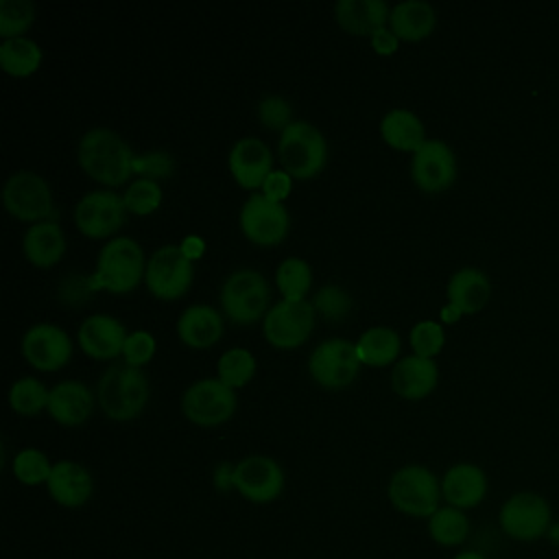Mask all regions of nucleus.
<instances>
[{"instance_id": "nucleus-37", "label": "nucleus", "mask_w": 559, "mask_h": 559, "mask_svg": "<svg viewBox=\"0 0 559 559\" xmlns=\"http://www.w3.org/2000/svg\"><path fill=\"white\" fill-rule=\"evenodd\" d=\"M37 9L31 0H0V37L15 39L35 24Z\"/></svg>"}, {"instance_id": "nucleus-30", "label": "nucleus", "mask_w": 559, "mask_h": 559, "mask_svg": "<svg viewBox=\"0 0 559 559\" xmlns=\"http://www.w3.org/2000/svg\"><path fill=\"white\" fill-rule=\"evenodd\" d=\"M358 358L365 367H389L400 360L402 338L400 334L389 325H371L367 328L356 341Z\"/></svg>"}, {"instance_id": "nucleus-11", "label": "nucleus", "mask_w": 559, "mask_h": 559, "mask_svg": "<svg viewBox=\"0 0 559 559\" xmlns=\"http://www.w3.org/2000/svg\"><path fill=\"white\" fill-rule=\"evenodd\" d=\"M194 282V262H190L179 245L155 249L146 262L144 286L159 301H177L188 295Z\"/></svg>"}, {"instance_id": "nucleus-7", "label": "nucleus", "mask_w": 559, "mask_h": 559, "mask_svg": "<svg viewBox=\"0 0 559 559\" xmlns=\"http://www.w3.org/2000/svg\"><path fill=\"white\" fill-rule=\"evenodd\" d=\"M498 526L513 542H539L552 528V507L537 491H515L500 504Z\"/></svg>"}, {"instance_id": "nucleus-29", "label": "nucleus", "mask_w": 559, "mask_h": 559, "mask_svg": "<svg viewBox=\"0 0 559 559\" xmlns=\"http://www.w3.org/2000/svg\"><path fill=\"white\" fill-rule=\"evenodd\" d=\"M389 28L400 41H424L437 28V11L424 0H404L391 7Z\"/></svg>"}, {"instance_id": "nucleus-6", "label": "nucleus", "mask_w": 559, "mask_h": 559, "mask_svg": "<svg viewBox=\"0 0 559 559\" xmlns=\"http://www.w3.org/2000/svg\"><path fill=\"white\" fill-rule=\"evenodd\" d=\"M221 312L236 325H251L266 317L271 304V286L255 269L231 271L218 293Z\"/></svg>"}, {"instance_id": "nucleus-25", "label": "nucleus", "mask_w": 559, "mask_h": 559, "mask_svg": "<svg viewBox=\"0 0 559 559\" xmlns=\"http://www.w3.org/2000/svg\"><path fill=\"white\" fill-rule=\"evenodd\" d=\"M66 234L57 221H41L28 225L22 236V253L35 269H52L66 255Z\"/></svg>"}, {"instance_id": "nucleus-47", "label": "nucleus", "mask_w": 559, "mask_h": 559, "mask_svg": "<svg viewBox=\"0 0 559 559\" xmlns=\"http://www.w3.org/2000/svg\"><path fill=\"white\" fill-rule=\"evenodd\" d=\"M234 469H236V463H231V461H221L212 469V485L218 493L236 491L234 489Z\"/></svg>"}, {"instance_id": "nucleus-1", "label": "nucleus", "mask_w": 559, "mask_h": 559, "mask_svg": "<svg viewBox=\"0 0 559 559\" xmlns=\"http://www.w3.org/2000/svg\"><path fill=\"white\" fill-rule=\"evenodd\" d=\"M138 153L114 129L94 127L79 138L76 162L81 170L103 188H118L131 181Z\"/></svg>"}, {"instance_id": "nucleus-12", "label": "nucleus", "mask_w": 559, "mask_h": 559, "mask_svg": "<svg viewBox=\"0 0 559 559\" xmlns=\"http://www.w3.org/2000/svg\"><path fill=\"white\" fill-rule=\"evenodd\" d=\"M317 323V312L312 301H288L280 299L273 304L262 319V334L266 343L275 349H297L301 347Z\"/></svg>"}, {"instance_id": "nucleus-27", "label": "nucleus", "mask_w": 559, "mask_h": 559, "mask_svg": "<svg viewBox=\"0 0 559 559\" xmlns=\"http://www.w3.org/2000/svg\"><path fill=\"white\" fill-rule=\"evenodd\" d=\"M445 297L448 304L461 310V314H476L489 304L491 282L480 269L463 266L450 275Z\"/></svg>"}, {"instance_id": "nucleus-43", "label": "nucleus", "mask_w": 559, "mask_h": 559, "mask_svg": "<svg viewBox=\"0 0 559 559\" xmlns=\"http://www.w3.org/2000/svg\"><path fill=\"white\" fill-rule=\"evenodd\" d=\"M155 354H157V338L148 330H133L127 334V341L122 347V362L142 369L155 358Z\"/></svg>"}, {"instance_id": "nucleus-4", "label": "nucleus", "mask_w": 559, "mask_h": 559, "mask_svg": "<svg viewBox=\"0 0 559 559\" xmlns=\"http://www.w3.org/2000/svg\"><path fill=\"white\" fill-rule=\"evenodd\" d=\"M386 498L397 513L413 520H428L443 504L441 476L428 465L406 463L389 476Z\"/></svg>"}, {"instance_id": "nucleus-46", "label": "nucleus", "mask_w": 559, "mask_h": 559, "mask_svg": "<svg viewBox=\"0 0 559 559\" xmlns=\"http://www.w3.org/2000/svg\"><path fill=\"white\" fill-rule=\"evenodd\" d=\"M369 44H371V48L376 50V55H380V57H391V55L397 52V48H400L402 41L395 37V33H393L389 26H384V28L376 31V33L369 37Z\"/></svg>"}, {"instance_id": "nucleus-38", "label": "nucleus", "mask_w": 559, "mask_h": 559, "mask_svg": "<svg viewBox=\"0 0 559 559\" xmlns=\"http://www.w3.org/2000/svg\"><path fill=\"white\" fill-rule=\"evenodd\" d=\"M162 186L157 181H151V179H131L122 192V201H124V207L129 214H135V216H148L153 212L159 210L162 205Z\"/></svg>"}, {"instance_id": "nucleus-50", "label": "nucleus", "mask_w": 559, "mask_h": 559, "mask_svg": "<svg viewBox=\"0 0 559 559\" xmlns=\"http://www.w3.org/2000/svg\"><path fill=\"white\" fill-rule=\"evenodd\" d=\"M450 559H487V557L476 548H463V550H456Z\"/></svg>"}, {"instance_id": "nucleus-41", "label": "nucleus", "mask_w": 559, "mask_h": 559, "mask_svg": "<svg viewBox=\"0 0 559 559\" xmlns=\"http://www.w3.org/2000/svg\"><path fill=\"white\" fill-rule=\"evenodd\" d=\"M255 116L264 129L277 131V133H282L286 127H290L295 122V111H293L290 100L280 94L262 96L255 105Z\"/></svg>"}, {"instance_id": "nucleus-20", "label": "nucleus", "mask_w": 559, "mask_h": 559, "mask_svg": "<svg viewBox=\"0 0 559 559\" xmlns=\"http://www.w3.org/2000/svg\"><path fill=\"white\" fill-rule=\"evenodd\" d=\"M46 491L55 504L63 509H81L94 496L92 472L79 461H55L50 478L46 483Z\"/></svg>"}, {"instance_id": "nucleus-45", "label": "nucleus", "mask_w": 559, "mask_h": 559, "mask_svg": "<svg viewBox=\"0 0 559 559\" xmlns=\"http://www.w3.org/2000/svg\"><path fill=\"white\" fill-rule=\"evenodd\" d=\"M293 177L286 173V170H282V168H275L269 177H266V181L262 183V194L269 199V201H275V203H284L286 199H288V194H290V190H293Z\"/></svg>"}, {"instance_id": "nucleus-28", "label": "nucleus", "mask_w": 559, "mask_h": 559, "mask_svg": "<svg viewBox=\"0 0 559 559\" xmlns=\"http://www.w3.org/2000/svg\"><path fill=\"white\" fill-rule=\"evenodd\" d=\"M380 138L386 146H391L393 151L400 153H417L424 144H426V127L421 122V118L411 111V109H389L382 118H380Z\"/></svg>"}, {"instance_id": "nucleus-21", "label": "nucleus", "mask_w": 559, "mask_h": 559, "mask_svg": "<svg viewBox=\"0 0 559 559\" xmlns=\"http://www.w3.org/2000/svg\"><path fill=\"white\" fill-rule=\"evenodd\" d=\"M489 491L487 474L480 465L461 461L450 465L441 476V496L443 504L456 507L461 511L476 509Z\"/></svg>"}, {"instance_id": "nucleus-2", "label": "nucleus", "mask_w": 559, "mask_h": 559, "mask_svg": "<svg viewBox=\"0 0 559 559\" xmlns=\"http://www.w3.org/2000/svg\"><path fill=\"white\" fill-rule=\"evenodd\" d=\"M146 262L148 258L135 238L114 236L100 247L94 273L87 275L90 290L127 295L144 282Z\"/></svg>"}, {"instance_id": "nucleus-33", "label": "nucleus", "mask_w": 559, "mask_h": 559, "mask_svg": "<svg viewBox=\"0 0 559 559\" xmlns=\"http://www.w3.org/2000/svg\"><path fill=\"white\" fill-rule=\"evenodd\" d=\"M275 284L282 299L304 301L312 288V266L299 255H288L275 271Z\"/></svg>"}, {"instance_id": "nucleus-18", "label": "nucleus", "mask_w": 559, "mask_h": 559, "mask_svg": "<svg viewBox=\"0 0 559 559\" xmlns=\"http://www.w3.org/2000/svg\"><path fill=\"white\" fill-rule=\"evenodd\" d=\"M227 168L231 179L251 194L262 190L266 177L275 170L273 168V153L271 148L255 135H247L234 142L227 153Z\"/></svg>"}, {"instance_id": "nucleus-17", "label": "nucleus", "mask_w": 559, "mask_h": 559, "mask_svg": "<svg viewBox=\"0 0 559 559\" xmlns=\"http://www.w3.org/2000/svg\"><path fill=\"white\" fill-rule=\"evenodd\" d=\"M24 360L37 371H59L63 369L74 352L70 334L55 323H35L31 325L20 341Z\"/></svg>"}, {"instance_id": "nucleus-32", "label": "nucleus", "mask_w": 559, "mask_h": 559, "mask_svg": "<svg viewBox=\"0 0 559 559\" xmlns=\"http://www.w3.org/2000/svg\"><path fill=\"white\" fill-rule=\"evenodd\" d=\"M44 61L41 46L31 37H15L0 41V68L7 76L28 79Z\"/></svg>"}, {"instance_id": "nucleus-16", "label": "nucleus", "mask_w": 559, "mask_h": 559, "mask_svg": "<svg viewBox=\"0 0 559 559\" xmlns=\"http://www.w3.org/2000/svg\"><path fill=\"white\" fill-rule=\"evenodd\" d=\"M456 175V153L443 140H426V144L411 157V179L424 194H441L450 190Z\"/></svg>"}, {"instance_id": "nucleus-34", "label": "nucleus", "mask_w": 559, "mask_h": 559, "mask_svg": "<svg viewBox=\"0 0 559 559\" xmlns=\"http://www.w3.org/2000/svg\"><path fill=\"white\" fill-rule=\"evenodd\" d=\"M48 397H50V389L33 376L17 378L9 386V408L22 417H33L46 411Z\"/></svg>"}, {"instance_id": "nucleus-8", "label": "nucleus", "mask_w": 559, "mask_h": 559, "mask_svg": "<svg viewBox=\"0 0 559 559\" xmlns=\"http://www.w3.org/2000/svg\"><path fill=\"white\" fill-rule=\"evenodd\" d=\"M2 205L20 223L55 221V197L50 183L35 170H15L2 186Z\"/></svg>"}, {"instance_id": "nucleus-10", "label": "nucleus", "mask_w": 559, "mask_h": 559, "mask_svg": "<svg viewBox=\"0 0 559 559\" xmlns=\"http://www.w3.org/2000/svg\"><path fill=\"white\" fill-rule=\"evenodd\" d=\"M179 406L190 424L199 428H216L234 417L238 395L218 378H199L183 391Z\"/></svg>"}, {"instance_id": "nucleus-9", "label": "nucleus", "mask_w": 559, "mask_h": 559, "mask_svg": "<svg viewBox=\"0 0 559 559\" xmlns=\"http://www.w3.org/2000/svg\"><path fill=\"white\" fill-rule=\"evenodd\" d=\"M356 343L347 338H325L308 356V376L325 391H343L360 373Z\"/></svg>"}, {"instance_id": "nucleus-48", "label": "nucleus", "mask_w": 559, "mask_h": 559, "mask_svg": "<svg viewBox=\"0 0 559 559\" xmlns=\"http://www.w3.org/2000/svg\"><path fill=\"white\" fill-rule=\"evenodd\" d=\"M205 247H207L205 240H203L201 236H197V234H188V236H183L181 242H179L181 253H183L190 262L201 260V258L205 255Z\"/></svg>"}, {"instance_id": "nucleus-44", "label": "nucleus", "mask_w": 559, "mask_h": 559, "mask_svg": "<svg viewBox=\"0 0 559 559\" xmlns=\"http://www.w3.org/2000/svg\"><path fill=\"white\" fill-rule=\"evenodd\" d=\"M92 295L90 290V282L87 275H68L63 277V282L59 284V299L68 306H81L83 301H87Z\"/></svg>"}, {"instance_id": "nucleus-42", "label": "nucleus", "mask_w": 559, "mask_h": 559, "mask_svg": "<svg viewBox=\"0 0 559 559\" xmlns=\"http://www.w3.org/2000/svg\"><path fill=\"white\" fill-rule=\"evenodd\" d=\"M177 168V162L173 157V153L164 151V148H151L144 151L140 155H135L133 159V175L140 179H151V181H164L168 179Z\"/></svg>"}, {"instance_id": "nucleus-14", "label": "nucleus", "mask_w": 559, "mask_h": 559, "mask_svg": "<svg viewBox=\"0 0 559 559\" xmlns=\"http://www.w3.org/2000/svg\"><path fill=\"white\" fill-rule=\"evenodd\" d=\"M238 227L249 242L271 249L286 240L290 231V214L284 203L269 201L262 192H253L240 205Z\"/></svg>"}, {"instance_id": "nucleus-19", "label": "nucleus", "mask_w": 559, "mask_h": 559, "mask_svg": "<svg viewBox=\"0 0 559 559\" xmlns=\"http://www.w3.org/2000/svg\"><path fill=\"white\" fill-rule=\"evenodd\" d=\"M127 328L114 314L96 312L81 321L76 330V343L81 352L94 360L122 358V347L127 341Z\"/></svg>"}, {"instance_id": "nucleus-3", "label": "nucleus", "mask_w": 559, "mask_h": 559, "mask_svg": "<svg viewBox=\"0 0 559 559\" xmlns=\"http://www.w3.org/2000/svg\"><path fill=\"white\" fill-rule=\"evenodd\" d=\"M151 382L140 367L127 362L109 365L96 384V402L107 419L133 421L148 404Z\"/></svg>"}, {"instance_id": "nucleus-35", "label": "nucleus", "mask_w": 559, "mask_h": 559, "mask_svg": "<svg viewBox=\"0 0 559 559\" xmlns=\"http://www.w3.org/2000/svg\"><path fill=\"white\" fill-rule=\"evenodd\" d=\"M52 465L44 450L22 448L11 459V474L24 487H46Z\"/></svg>"}, {"instance_id": "nucleus-36", "label": "nucleus", "mask_w": 559, "mask_h": 559, "mask_svg": "<svg viewBox=\"0 0 559 559\" xmlns=\"http://www.w3.org/2000/svg\"><path fill=\"white\" fill-rule=\"evenodd\" d=\"M255 356L245 347H229L218 356L216 378L229 389L238 391L247 386L255 376Z\"/></svg>"}, {"instance_id": "nucleus-31", "label": "nucleus", "mask_w": 559, "mask_h": 559, "mask_svg": "<svg viewBox=\"0 0 559 559\" xmlns=\"http://www.w3.org/2000/svg\"><path fill=\"white\" fill-rule=\"evenodd\" d=\"M426 533L430 542L441 548H459L467 542L472 533V522L467 511H461L450 504H441L426 520Z\"/></svg>"}, {"instance_id": "nucleus-23", "label": "nucleus", "mask_w": 559, "mask_h": 559, "mask_svg": "<svg viewBox=\"0 0 559 559\" xmlns=\"http://www.w3.org/2000/svg\"><path fill=\"white\" fill-rule=\"evenodd\" d=\"M225 330V317L221 310L207 304H192L181 310L175 332L179 341L190 349H210L216 345Z\"/></svg>"}, {"instance_id": "nucleus-39", "label": "nucleus", "mask_w": 559, "mask_h": 559, "mask_svg": "<svg viewBox=\"0 0 559 559\" xmlns=\"http://www.w3.org/2000/svg\"><path fill=\"white\" fill-rule=\"evenodd\" d=\"M312 306H314V312L319 317H323L325 321L336 323V321H343L352 312L354 299L343 286L323 284V286L317 288V293L312 297Z\"/></svg>"}, {"instance_id": "nucleus-5", "label": "nucleus", "mask_w": 559, "mask_h": 559, "mask_svg": "<svg viewBox=\"0 0 559 559\" xmlns=\"http://www.w3.org/2000/svg\"><path fill=\"white\" fill-rule=\"evenodd\" d=\"M328 155L330 148L325 135L308 120H295L280 133V168L286 170L295 181L319 177L328 166Z\"/></svg>"}, {"instance_id": "nucleus-24", "label": "nucleus", "mask_w": 559, "mask_h": 559, "mask_svg": "<svg viewBox=\"0 0 559 559\" xmlns=\"http://www.w3.org/2000/svg\"><path fill=\"white\" fill-rule=\"evenodd\" d=\"M439 384V367L432 358H421L417 354L402 356L391 369L393 391L408 402L428 397Z\"/></svg>"}, {"instance_id": "nucleus-13", "label": "nucleus", "mask_w": 559, "mask_h": 559, "mask_svg": "<svg viewBox=\"0 0 559 559\" xmlns=\"http://www.w3.org/2000/svg\"><path fill=\"white\" fill-rule=\"evenodd\" d=\"M127 207L122 201V194L109 188L92 190L83 194L74 205V227L79 234L92 240H105L114 238V234L124 225L127 221Z\"/></svg>"}, {"instance_id": "nucleus-40", "label": "nucleus", "mask_w": 559, "mask_h": 559, "mask_svg": "<svg viewBox=\"0 0 559 559\" xmlns=\"http://www.w3.org/2000/svg\"><path fill=\"white\" fill-rule=\"evenodd\" d=\"M408 343H411L413 354L435 360V356H439L443 345H445L443 325L439 321H432V319L417 321L408 332Z\"/></svg>"}, {"instance_id": "nucleus-49", "label": "nucleus", "mask_w": 559, "mask_h": 559, "mask_svg": "<svg viewBox=\"0 0 559 559\" xmlns=\"http://www.w3.org/2000/svg\"><path fill=\"white\" fill-rule=\"evenodd\" d=\"M463 314H461V310H456L452 304H445L443 308H441V321H445V323H454V321H459Z\"/></svg>"}, {"instance_id": "nucleus-15", "label": "nucleus", "mask_w": 559, "mask_h": 559, "mask_svg": "<svg viewBox=\"0 0 559 559\" xmlns=\"http://www.w3.org/2000/svg\"><path fill=\"white\" fill-rule=\"evenodd\" d=\"M286 487L284 467L266 454H249L236 461L234 489L251 504H271L282 498Z\"/></svg>"}, {"instance_id": "nucleus-26", "label": "nucleus", "mask_w": 559, "mask_h": 559, "mask_svg": "<svg viewBox=\"0 0 559 559\" xmlns=\"http://www.w3.org/2000/svg\"><path fill=\"white\" fill-rule=\"evenodd\" d=\"M336 24L356 37H371L389 26L391 7L384 0H338L334 7Z\"/></svg>"}, {"instance_id": "nucleus-22", "label": "nucleus", "mask_w": 559, "mask_h": 559, "mask_svg": "<svg viewBox=\"0 0 559 559\" xmlns=\"http://www.w3.org/2000/svg\"><path fill=\"white\" fill-rule=\"evenodd\" d=\"M96 395L81 380H61L52 384L46 413L55 424L66 428L83 426L94 413Z\"/></svg>"}]
</instances>
